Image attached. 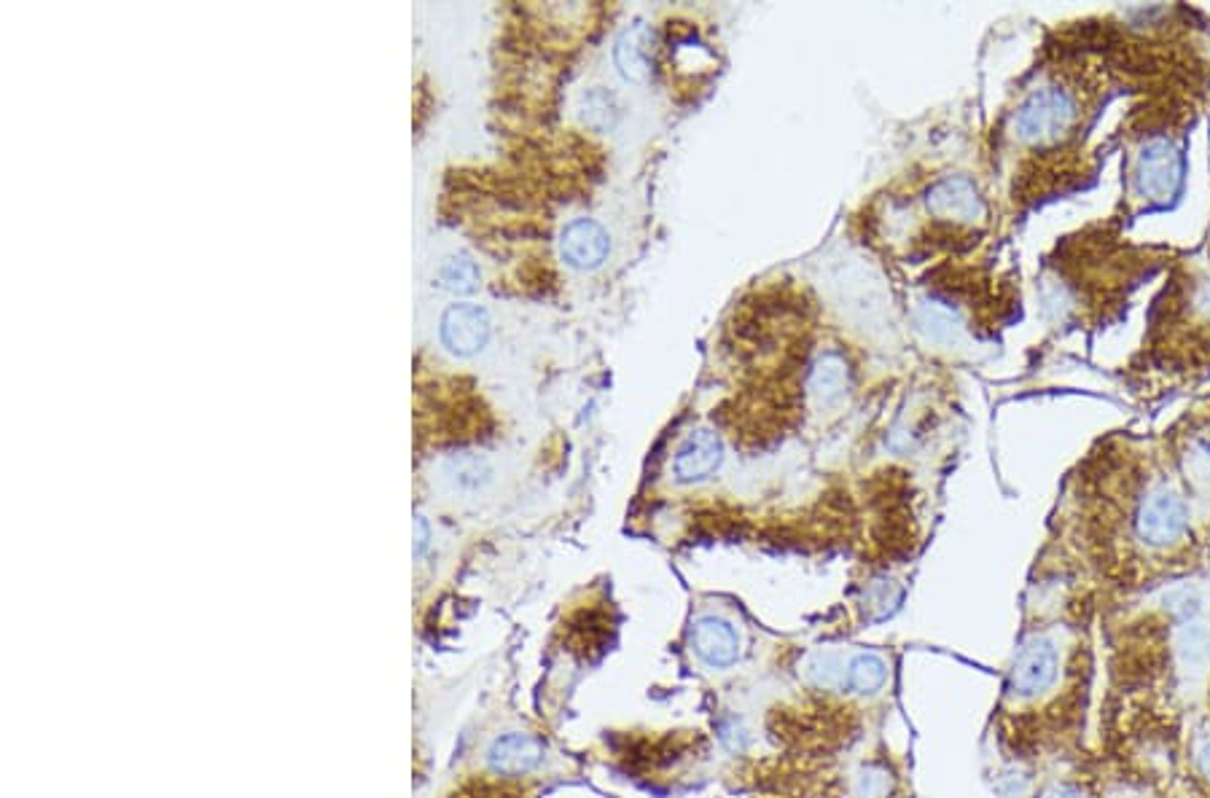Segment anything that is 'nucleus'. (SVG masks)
Listing matches in <instances>:
<instances>
[{"instance_id":"f257e3e1","label":"nucleus","mask_w":1210,"mask_h":798,"mask_svg":"<svg viewBox=\"0 0 1210 798\" xmlns=\"http://www.w3.org/2000/svg\"><path fill=\"white\" fill-rule=\"evenodd\" d=\"M1076 124V103L1060 87H1044L1028 94L1014 113V135L1022 143L1049 145L1066 138Z\"/></svg>"},{"instance_id":"f03ea898","label":"nucleus","mask_w":1210,"mask_h":798,"mask_svg":"<svg viewBox=\"0 0 1210 798\" xmlns=\"http://www.w3.org/2000/svg\"><path fill=\"white\" fill-rule=\"evenodd\" d=\"M1057 675H1060V648L1051 637L1033 635L1017 650L1006 688L1017 699H1033L1049 692L1057 683Z\"/></svg>"},{"instance_id":"7ed1b4c3","label":"nucleus","mask_w":1210,"mask_h":798,"mask_svg":"<svg viewBox=\"0 0 1210 798\" xmlns=\"http://www.w3.org/2000/svg\"><path fill=\"white\" fill-rule=\"evenodd\" d=\"M1184 175L1181 151L1168 138H1155L1140 149L1135 164V191L1149 202L1173 200Z\"/></svg>"},{"instance_id":"20e7f679","label":"nucleus","mask_w":1210,"mask_h":798,"mask_svg":"<svg viewBox=\"0 0 1210 798\" xmlns=\"http://www.w3.org/2000/svg\"><path fill=\"white\" fill-rule=\"evenodd\" d=\"M1186 524H1189V508L1173 490H1155L1138 511V535L1149 546H1168L1179 541L1186 532Z\"/></svg>"},{"instance_id":"39448f33","label":"nucleus","mask_w":1210,"mask_h":798,"mask_svg":"<svg viewBox=\"0 0 1210 798\" xmlns=\"http://www.w3.org/2000/svg\"><path fill=\"white\" fill-rule=\"evenodd\" d=\"M490 333H493V326H490L488 313L477 304H452L441 315V344L457 358H471V355L482 353L490 342Z\"/></svg>"},{"instance_id":"423d86ee","label":"nucleus","mask_w":1210,"mask_h":798,"mask_svg":"<svg viewBox=\"0 0 1210 798\" xmlns=\"http://www.w3.org/2000/svg\"><path fill=\"white\" fill-rule=\"evenodd\" d=\"M692 650L697 654V659L703 661L708 670L723 672L732 670L740 661V635L734 630L732 621L721 619V616L705 613L699 616L692 624Z\"/></svg>"},{"instance_id":"0eeeda50","label":"nucleus","mask_w":1210,"mask_h":798,"mask_svg":"<svg viewBox=\"0 0 1210 798\" xmlns=\"http://www.w3.org/2000/svg\"><path fill=\"white\" fill-rule=\"evenodd\" d=\"M723 463V441L716 430L697 428L683 439L672 460V477L681 484H699L710 479Z\"/></svg>"},{"instance_id":"6e6552de","label":"nucleus","mask_w":1210,"mask_h":798,"mask_svg":"<svg viewBox=\"0 0 1210 798\" xmlns=\"http://www.w3.org/2000/svg\"><path fill=\"white\" fill-rule=\"evenodd\" d=\"M610 237L597 220L576 218L559 235V256L570 269L592 271L608 262Z\"/></svg>"},{"instance_id":"1a4fd4ad","label":"nucleus","mask_w":1210,"mask_h":798,"mask_svg":"<svg viewBox=\"0 0 1210 798\" xmlns=\"http://www.w3.org/2000/svg\"><path fill=\"white\" fill-rule=\"evenodd\" d=\"M925 205L938 218L958 220V224H980L987 213L974 180L963 178V175H953V178H944L931 186L929 194H925Z\"/></svg>"},{"instance_id":"9d476101","label":"nucleus","mask_w":1210,"mask_h":798,"mask_svg":"<svg viewBox=\"0 0 1210 798\" xmlns=\"http://www.w3.org/2000/svg\"><path fill=\"white\" fill-rule=\"evenodd\" d=\"M546 747L539 737L522 732H508L493 739L488 747V767L501 777H522L544 763Z\"/></svg>"},{"instance_id":"9b49d317","label":"nucleus","mask_w":1210,"mask_h":798,"mask_svg":"<svg viewBox=\"0 0 1210 798\" xmlns=\"http://www.w3.org/2000/svg\"><path fill=\"white\" fill-rule=\"evenodd\" d=\"M654 43H657V33L643 20H635L619 33L614 43V65L625 81H648L654 65Z\"/></svg>"},{"instance_id":"f8f14e48","label":"nucleus","mask_w":1210,"mask_h":798,"mask_svg":"<svg viewBox=\"0 0 1210 798\" xmlns=\"http://www.w3.org/2000/svg\"><path fill=\"white\" fill-rule=\"evenodd\" d=\"M847 384H850V366H847L845 355L836 350H825L816 358V364L810 366V377H807V390L818 404L829 406L834 401H840L845 395Z\"/></svg>"},{"instance_id":"ddd939ff","label":"nucleus","mask_w":1210,"mask_h":798,"mask_svg":"<svg viewBox=\"0 0 1210 798\" xmlns=\"http://www.w3.org/2000/svg\"><path fill=\"white\" fill-rule=\"evenodd\" d=\"M915 326L923 333L925 342L938 344V347H953L963 337V322H960L958 313L949 309L947 304L934 302V299L918 304V309H915Z\"/></svg>"},{"instance_id":"4468645a","label":"nucleus","mask_w":1210,"mask_h":798,"mask_svg":"<svg viewBox=\"0 0 1210 798\" xmlns=\"http://www.w3.org/2000/svg\"><path fill=\"white\" fill-rule=\"evenodd\" d=\"M887 659L878 650H858L847 659L845 667V692L853 696H874L885 688L887 683Z\"/></svg>"},{"instance_id":"2eb2a0df","label":"nucleus","mask_w":1210,"mask_h":798,"mask_svg":"<svg viewBox=\"0 0 1210 798\" xmlns=\"http://www.w3.org/2000/svg\"><path fill=\"white\" fill-rule=\"evenodd\" d=\"M845 656L834 648H816L802 661V677L818 692H845Z\"/></svg>"},{"instance_id":"dca6fc26","label":"nucleus","mask_w":1210,"mask_h":798,"mask_svg":"<svg viewBox=\"0 0 1210 798\" xmlns=\"http://www.w3.org/2000/svg\"><path fill=\"white\" fill-rule=\"evenodd\" d=\"M1175 650H1179L1181 667L1200 675L1210 664V626L1197 624V621H1186L1181 626L1179 637H1175Z\"/></svg>"},{"instance_id":"f3484780","label":"nucleus","mask_w":1210,"mask_h":798,"mask_svg":"<svg viewBox=\"0 0 1210 798\" xmlns=\"http://www.w3.org/2000/svg\"><path fill=\"white\" fill-rule=\"evenodd\" d=\"M439 280L452 293H471L479 286V266L468 256L446 258L439 271Z\"/></svg>"},{"instance_id":"a211bd4d","label":"nucleus","mask_w":1210,"mask_h":798,"mask_svg":"<svg viewBox=\"0 0 1210 798\" xmlns=\"http://www.w3.org/2000/svg\"><path fill=\"white\" fill-rule=\"evenodd\" d=\"M898 603H902V588L885 579L874 581V584L867 588V594H864V608H867L869 619L872 621H885L887 616L896 613Z\"/></svg>"},{"instance_id":"6ab92c4d","label":"nucleus","mask_w":1210,"mask_h":798,"mask_svg":"<svg viewBox=\"0 0 1210 798\" xmlns=\"http://www.w3.org/2000/svg\"><path fill=\"white\" fill-rule=\"evenodd\" d=\"M893 790V777L885 767L878 763H867L858 769L856 783H853V794L856 798H887Z\"/></svg>"},{"instance_id":"aec40b11","label":"nucleus","mask_w":1210,"mask_h":798,"mask_svg":"<svg viewBox=\"0 0 1210 798\" xmlns=\"http://www.w3.org/2000/svg\"><path fill=\"white\" fill-rule=\"evenodd\" d=\"M450 477L455 481V486H461V490H477V486H482V481H488L490 468L482 457L463 455L452 460Z\"/></svg>"},{"instance_id":"412c9836","label":"nucleus","mask_w":1210,"mask_h":798,"mask_svg":"<svg viewBox=\"0 0 1210 798\" xmlns=\"http://www.w3.org/2000/svg\"><path fill=\"white\" fill-rule=\"evenodd\" d=\"M721 743L729 747V750H743L745 745H748V737H745V729L740 726L734 718H729V721L721 723Z\"/></svg>"},{"instance_id":"4be33fe9","label":"nucleus","mask_w":1210,"mask_h":798,"mask_svg":"<svg viewBox=\"0 0 1210 798\" xmlns=\"http://www.w3.org/2000/svg\"><path fill=\"white\" fill-rule=\"evenodd\" d=\"M415 530H417V548H415V552H417V557H420V554L426 552V546H428V524H426V519L417 517Z\"/></svg>"},{"instance_id":"5701e85b","label":"nucleus","mask_w":1210,"mask_h":798,"mask_svg":"<svg viewBox=\"0 0 1210 798\" xmlns=\"http://www.w3.org/2000/svg\"><path fill=\"white\" fill-rule=\"evenodd\" d=\"M1046 798H1089L1084 794L1082 788H1073V785H1062V788H1055Z\"/></svg>"},{"instance_id":"b1692460","label":"nucleus","mask_w":1210,"mask_h":798,"mask_svg":"<svg viewBox=\"0 0 1210 798\" xmlns=\"http://www.w3.org/2000/svg\"><path fill=\"white\" fill-rule=\"evenodd\" d=\"M1197 763H1200L1202 774H1208L1210 777V739L1200 747V752H1197Z\"/></svg>"}]
</instances>
